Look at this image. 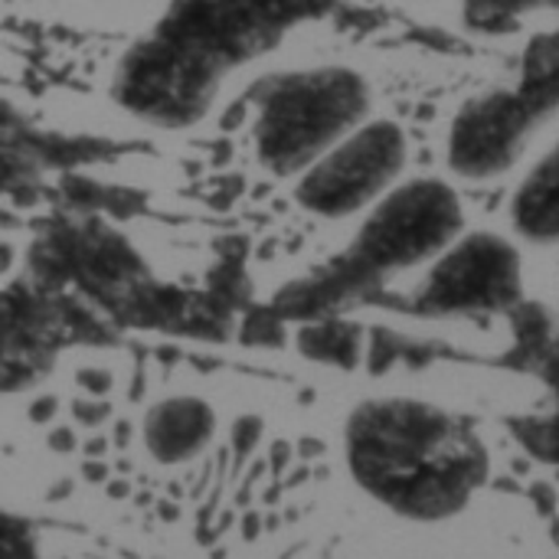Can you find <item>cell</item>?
Here are the masks:
<instances>
[{
	"instance_id": "6",
	"label": "cell",
	"mask_w": 559,
	"mask_h": 559,
	"mask_svg": "<svg viewBox=\"0 0 559 559\" xmlns=\"http://www.w3.org/2000/svg\"><path fill=\"white\" fill-rule=\"evenodd\" d=\"M559 105V56L537 59L524 88L491 92L465 105L452 124L449 164L468 180H488L511 170L527 147L531 131Z\"/></svg>"
},
{
	"instance_id": "3",
	"label": "cell",
	"mask_w": 559,
	"mask_h": 559,
	"mask_svg": "<svg viewBox=\"0 0 559 559\" xmlns=\"http://www.w3.org/2000/svg\"><path fill=\"white\" fill-rule=\"evenodd\" d=\"M255 154L278 177L305 174L370 115V85L347 66L278 72L252 92Z\"/></svg>"
},
{
	"instance_id": "7",
	"label": "cell",
	"mask_w": 559,
	"mask_h": 559,
	"mask_svg": "<svg viewBox=\"0 0 559 559\" xmlns=\"http://www.w3.org/2000/svg\"><path fill=\"white\" fill-rule=\"evenodd\" d=\"M524 295L521 252L501 233H462L432 259L413 308L429 318L514 311Z\"/></svg>"
},
{
	"instance_id": "9",
	"label": "cell",
	"mask_w": 559,
	"mask_h": 559,
	"mask_svg": "<svg viewBox=\"0 0 559 559\" xmlns=\"http://www.w3.org/2000/svg\"><path fill=\"white\" fill-rule=\"evenodd\" d=\"M511 219L518 236L537 246L559 242V141L521 180L511 200Z\"/></svg>"
},
{
	"instance_id": "4",
	"label": "cell",
	"mask_w": 559,
	"mask_h": 559,
	"mask_svg": "<svg viewBox=\"0 0 559 559\" xmlns=\"http://www.w3.org/2000/svg\"><path fill=\"white\" fill-rule=\"evenodd\" d=\"M465 233V210L452 183L419 177L396 183L360 223L350 249L328 269V295H347L426 265Z\"/></svg>"
},
{
	"instance_id": "10",
	"label": "cell",
	"mask_w": 559,
	"mask_h": 559,
	"mask_svg": "<svg viewBox=\"0 0 559 559\" xmlns=\"http://www.w3.org/2000/svg\"><path fill=\"white\" fill-rule=\"evenodd\" d=\"M531 370L550 386V403L540 413L514 416L508 429L531 459L544 465H559V341Z\"/></svg>"
},
{
	"instance_id": "5",
	"label": "cell",
	"mask_w": 559,
	"mask_h": 559,
	"mask_svg": "<svg viewBox=\"0 0 559 559\" xmlns=\"http://www.w3.org/2000/svg\"><path fill=\"white\" fill-rule=\"evenodd\" d=\"M409 160L406 131L396 121L377 118L354 128L305 174H298L295 200L321 219H344L370 210L386 197Z\"/></svg>"
},
{
	"instance_id": "1",
	"label": "cell",
	"mask_w": 559,
	"mask_h": 559,
	"mask_svg": "<svg viewBox=\"0 0 559 559\" xmlns=\"http://www.w3.org/2000/svg\"><path fill=\"white\" fill-rule=\"evenodd\" d=\"M328 3L174 0L157 26L124 52L115 72V98L151 124L187 128L210 111L236 66L269 52L292 26L324 13Z\"/></svg>"
},
{
	"instance_id": "8",
	"label": "cell",
	"mask_w": 559,
	"mask_h": 559,
	"mask_svg": "<svg viewBox=\"0 0 559 559\" xmlns=\"http://www.w3.org/2000/svg\"><path fill=\"white\" fill-rule=\"evenodd\" d=\"M144 449L160 465L197 459L216 436V413L200 396H167L144 413Z\"/></svg>"
},
{
	"instance_id": "2",
	"label": "cell",
	"mask_w": 559,
	"mask_h": 559,
	"mask_svg": "<svg viewBox=\"0 0 559 559\" xmlns=\"http://www.w3.org/2000/svg\"><path fill=\"white\" fill-rule=\"evenodd\" d=\"M344 459L367 498L413 524L459 518L491 472L485 442L462 416L413 396L360 403L344 426Z\"/></svg>"
}]
</instances>
